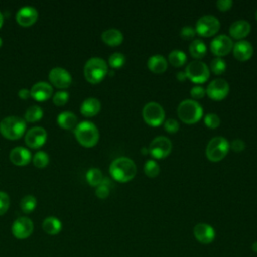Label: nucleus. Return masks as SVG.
Listing matches in <instances>:
<instances>
[{"label": "nucleus", "instance_id": "a211bd4d", "mask_svg": "<svg viewBox=\"0 0 257 257\" xmlns=\"http://www.w3.org/2000/svg\"><path fill=\"white\" fill-rule=\"evenodd\" d=\"M53 92L52 86L44 81L36 82L30 89V96L36 101H45L51 97Z\"/></svg>", "mask_w": 257, "mask_h": 257}, {"label": "nucleus", "instance_id": "c9c22d12", "mask_svg": "<svg viewBox=\"0 0 257 257\" xmlns=\"http://www.w3.org/2000/svg\"><path fill=\"white\" fill-rule=\"evenodd\" d=\"M204 122L205 124L210 127V128H216L220 125V122H221V119L220 117L214 113V112H208L205 114L204 116Z\"/></svg>", "mask_w": 257, "mask_h": 257}, {"label": "nucleus", "instance_id": "39448f33", "mask_svg": "<svg viewBox=\"0 0 257 257\" xmlns=\"http://www.w3.org/2000/svg\"><path fill=\"white\" fill-rule=\"evenodd\" d=\"M83 73L88 82L98 83L107 74V64L102 58L92 57L86 61Z\"/></svg>", "mask_w": 257, "mask_h": 257}, {"label": "nucleus", "instance_id": "58836bf2", "mask_svg": "<svg viewBox=\"0 0 257 257\" xmlns=\"http://www.w3.org/2000/svg\"><path fill=\"white\" fill-rule=\"evenodd\" d=\"M9 205H10L9 196L5 192L0 191V216L4 215L7 212Z\"/></svg>", "mask_w": 257, "mask_h": 257}, {"label": "nucleus", "instance_id": "b1692460", "mask_svg": "<svg viewBox=\"0 0 257 257\" xmlns=\"http://www.w3.org/2000/svg\"><path fill=\"white\" fill-rule=\"evenodd\" d=\"M57 123L64 130L75 128L77 125V116L71 111H62L57 116Z\"/></svg>", "mask_w": 257, "mask_h": 257}, {"label": "nucleus", "instance_id": "a878e982", "mask_svg": "<svg viewBox=\"0 0 257 257\" xmlns=\"http://www.w3.org/2000/svg\"><path fill=\"white\" fill-rule=\"evenodd\" d=\"M42 229L48 235H56L61 231L62 224L58 218L50 216L43 220Z\"/></svg>", "mask_w": 257, "mask_h": 257}, {"label": "nucleus", "instance_id": "09e8293b", "mask_svg": "<svg viewBox=\"0 0 257 257\" xmlns=\"http://www.w3.org/2000/svg\"><path fill=\"white\" fill-rule=\"evenodd\" d=\"M251 248H252V250H253L255 253H257V241H256V242H254V243L252 244Z\"/></svg>", "mask_w": 257, "mask_h": 257}, {"label": "nucleus", "instance_id": "49530a36", "mask_svg": "<svg viewBox=\"0 0 257 257\" xmlns=\"http://www.w3.org/2000/svg\"><path fill=\"white\" fill-rule=\"evenodd\" d=\"M176 76H177L178 80H180V81H184L187 78V75H186L185 71H178Z\"/></svg>", "mask_w": 257, "mask_h": 257}, {"label": "nucleus", "instance_id": "4468645a", "mask_svg": "<svg viewBox=\"0 0 257 257\" xmlns=\"http://www.w3.org/2000/svg\"><path fill=\"white\" fill-rule=\"evenodd\" d=\"M48 78L50 82L57 88H67L72 82L70 73L62 67H54L49 71Z\"/></svg>", "mask_w": 257, "mask_h": 257}, {"label": "nucleus", "instance_id": "aec40b11", "mask_svg": "<svg viewBox=\"0 0 257 257\" xmlns=\"http://www.w3.org/2000/svg\"><path fill=\"white\" fill-rule=\"evenodd\" d=\"M9 159L16 166H25L31 161V154L24 147H15L11 150Z\"/></svg>", "mask_w": 257, "mask_h": 257}, {"label": "nucleus", "instance_id": "4c0bfd02", "mask_svg": "<svg viewBox=\"0 0 257 257\" xmlns=\"http://www.w3.org/2000/svg\"><path fill=\"white\" fill-rule=\"evenodd\" d=\"M68 98H69V94L65 90H60V91H57L56 93H54V95L52 97V101L55 105L62 106L64 104H66V102L68 101Z\"/></svg>", "mask_w": 257, "mask_h": 257}, {"label": "nucleus", "instance_id": "37998d69", "mask_svg": "<svg viewBox=\"0 0 257 257\" xmlns=\"http://www.w3.org/2000/svg\"><path fill=\"white\" fill-rule=\"evenodd\" d=\"M234 152H242L245 149V143L240 139H235L229 145Z\"/></svg>", "mask_w": 257, "mask_h": 257}, {"label": "nucleus", "instance_id": "f704fd0d", "mask_svg": "<svg viewBox=\"0 0 257 257\" xmlns=\"http://www.w3.org/2000/svg\"><path fill=\"white\" fill-rule=\"evenodd\" d=\"M124 62H125V56L120 52H113L108 58V64L112 68H119L124 64Z\"/></svg>", "mask_w": 257, "mask_h": 257}, {"label": "nucleus", "instance_id": "6e6552de", "mask_svg": "<svg viewBox=\"0 0 257 257\" xmlns=\"http://www.w3.org/2000/svg\"><path fill=\"white\" fill-rule=\"evenodd\" d=\"M143 117L148 124L158 126L163 123L165 119V110L160 103L150 101L143 107Z\"/></svg>", "mask_w": 257, "mask_h": 257}, {"label": "nucleus", "instance_id": "473e14b6", "mask_svg": "<svg viewBox=\"0 0 257 257\" xmlns=\"http://www.w3.org/2000/svg\"><path fill=\"white\" fill-rule=\"evenodd\" d=\"M144 171L146 173V175L148 177H151V178H154V177H157L160 173V166L159 164L151 159V160H148L146 163H145V166H144Z\"/></svg>", "mask_w": 257, "mask_h": 257}, {"label": "nucleus", "instance_id": "7ed1b4c3", "mask_svg": "<svg viewBox=\"0 0 257 257\" xmlns=\"http://www.w3.org/2000/svg\"><path fill=\"white\" fill-rule=\"evenodd\" d=\"M26 131V122L19 116H6L0 122V133L8 140H18Z\"/></svg>", "mask_w": 257, "mask_h": 257}, {"label": "nucleus", "instance_id": "cd10ccee", "mask_svg": "<svg viewBox=\"0 0 257 257\" xmlns=\"http://www.w3.org/2000/svg\"><path fill=\"white\" fill-rule=\"evenodd\" d=\"M43 116V110L38 105H31L29 106L24 114V118L28 122H36L40 120Z\"/></svg>", "mask_w": 257, "mask_h": 257}, {"label": "nucleus", "instance_id": "bb28decb", "mask_svg": "<svg viewBox=\"0 0 257 257\" xmlns=\"http://www.w3.org/2000/svg\"><path fill=\"white\" fill-rule=\"evenodd\" d=\"M189 50L193 57L202 58L207 52V46H206V43L202 39L197 38V39L192 40V42L190 43V46H189Z\"/></svg>", "mask_w": 257, "mask_h": 257}, {"label": "nucleus", "instance_id": "4be33fe9", "mask_svg": "<svg viewBox=\"0 0 257 257\" xmlns=\"http://www.w3.org/2000/svg\"><path fill=\"white\" fill-rule=\"evenodd\" d=\"M100 101L95 97H88L84 99L80 105V112L82 115L90 117L96 115L100 110Z\"/></svg>", "mask_w": 257, "mask_h": 257}, {"label": "nucleus", "instance_id": "de8ad7c7", "mask_svg": "<svg viewBox=\"0 0 257 257\" xmlns=\"http://www.w3.org/2000/svg\"><path fill=\"white\" fill-rule=\"evenodd\" d=\"M141 152L144 154V155H147L149 153V148H146V147H143L141 149Z\"/></svg>", "mask_w": 257, "mask_h": 257}, {"label": "nucleus", "instance_id": "f257e3e1", "mask_svg": "<svg viewBox=\"0 0 257 257\" xmlns=\"http://www.w3.org/2000/svg\"><path fill=\"white\" fill-rule=\"evenodd\" d=\"M137 173L135 162L127 157H119L113 160L109 166L110 176L118 182L131 181Z\"/></svg>", "mask_w": 257, "mask_h": 257}, {"label": "nucleus", "instance_id": "f8f14e48", "mask_svg": "<svg viewBox=\"0 0 257 257\" xmlns=\"http://www.w3.org/2000/svg\"><path fill=\"white\" fill-rule=\"evenodd\" d=\"M34 229L33 222L31 219L27 217H19L17 218L11 227L12 234L17 239H26L28 238Z\"/></svg>", "mask_w": 257, "mask_h": 257}, {"label": "nucleus", "instance_id": "72a5a7b5", "mask_svg": "<svg viewBox=\"0 0 257 257\" xmlns=\"http://www.w3.org/2000/svg\"><path fill=\"white\" fill-rule=\"evenodd\" d=\"M210 69L215 74H221L226 70V62L222 57H215L210 62Z\"/></svg>", "mask_w": 257, "mask_h": 257}, {"label": "nucleus", "instance_id": "a18cd8bd", "mask_svg": "<svg viewBox=\"0 0 257 257\" xmlns=\"http://www.w3.org/2000/svg\"><path fill=\"white\" fill-rule=\"evenodd\" d=\"M18 96L21 98V99H27L30 96V90L27 89V88H21L19 91H18Z\"/></svg>", "mask_w": 257, "mask_h": 257}, {"label": "nucleus", "instance_id": "e433bc0d", "mask_svg": "<svg viewBox=\"0 0 257 257\" xmlns=\"http://www.w3.org/2000/svg\"><path fill=\"white\" fill-rule=\"evenodd\" d=\"M109 181L107 179H103L102 182L96 187L95 189V195L99 199H105L109 195V187H108Z\"/></svg>", "mask_w": 257, "mask_h": 257}, {"label": "nucleus", "instance_id": "79ce46f5", "mask_svg": "<svg viewBox=\"0 0 257 257\" xmlns=\"http://www.w3.org/2000/svg\"><path fill=\"white\" fill-rule=\"evenodd\" d=\"M205 88L202 87L201 85H194L191 90H190V93H191V96L195 99H199V98H202L204 95H205Z\"/></svg>", "mask_w": 257, "mask_h": 257}, {"label": "nucleus", "instance_id": "2f4dec72", "mask_svg": "<svg viewBox=\"0 0 257 257\" xmlns=\"http://www.w3.org/2000/svg\"><path fill=\"white\" fill-rule=\"evenodd\" d=\"M32 162H33V165L36 168L43 169V168H45L48 165L49 157H48V155L45 152L39 151V152L34 154V156L32 158Z\"/></svg>", "mask_w": 257, "mask_h": 257}, {"label": "nucleus", "instance_id": "423d86ee", "mask_svg": "<svg viewBox=\"0 0 257 257\" xmlns=\"http://www.w3.org/2000/svg\"><path fill=\"white\" fill-rule=\"evenodd\" d=\"M229 147V143L224 137H215L207 145L206 156L212 162H219L227 155Z\"/></svg>", "mask_w": 257, "mask_h": 257}, {"label": "nucleus", "instance_id": "ddd939ff", "mask_svg": "<svg viewBox=\"0 0 257 257\" xmlns=\"http://www.w3.org/2000/svg\"><path fill=\"white\" fill-rule=\"evenodd\" d=\"M233 44L234 43L232 39L228 35L220 34L213 38V40L210 43V48L215 55L221 57L228 54L231 51V49L233 48Z\"/></svg>", "mask_w": 257, "mask_h": 257}, {"label": "nucleus", "instance_id": "393cba45", "mask_svg": "<svg viewBox=\"0 0 257 257\" xmlns=\"http://www.w3.org/2000/svg\"><path fill=\"white\" fill-rule=\"evenodd\" d=\"M168 63L162 54H154L148 59V67L156 73H162L167 69Z\"/></svg>", "mask_w": 257, "mask_h": 257}, {"label": "nucleus", "instance_id": "9d476101", "mask_svg": "<svg viewBox=\"0 0 257 257\" xmlns=\"http://www.w3.org/2000/svg\"><path fill=\"white\" fill-rule=\"evenodd\" d=\"M172 148V142L168 138L158 136L151 142L149 146V153L156 159H163L171 153Z\"/></svg>", "mask_w": 257, "mask_h": 257}, {"label": "nucleus", "instance_id": "c85d7f7f", "mask_svg": "<svg viewBox=\"0 0 257 257\" xmlns=\"http://www.w3.org/2000/svg\"><path fill=\"white\" fill-rule=\"evenodd\" d=\"M86 181L87 183L92 186V187H97L103 180V176L102 173L99 169L97 168H90L87 172H86Z\"/></svg>", "mask_w": 257, "mask_h": 257}, {"label": "nucleus", "instance_id": "ea45409f", "mask_svg": "<svg viewBox=\"0 0 257 257\" xmlns=\"http://www.w3.org/2000/svg\"><path fill=\"white\" fill-rule=\"evenodd\" d=\"M195 34H196V30L192 26H189V25H186V26L182 27V29L180 31L181 37L186 39V40H190V39L194 38Z\"/></svg>", "mask_w": 257, "mask_h": 257}, {"label": "nucleus", "instance_id": "8fccbe9b", "mask_svg": "<svg viewBox=\"0 0 257 257\" xmlns=\"http://www.w3.org/2000/svg\"><path fill=\"white\" fill-rule=\"evenodd\" d=\"M2 24H3V14H2V12L0 11V28L2 27Z\"/></svg>", "mask_w": 257, "mask_h": 257}, {"label": "nucleus", "instance_id": "c756f323", "mask_svg": "<svg viewBox=\"0 0 257 257\" xmlns=\"http://www.w3.org/2000/svg\"><path fill=\"white\" fill-rule=\"evenodd\" d=\"M36 206H37L36 198L32 195H27V196L23 197L20 201V208H21L22 212H24L25 214H29V213L33 212L35 210Z\"/></svg>", "mask_w": 257, "mask_h": 257}, {"label": "nucleus", "instance_id": "f3484780", "mask_svg": "<svg viewBox=\"0 0 257 257\" xmlns=\"http://www.w3.org/2000/svg\"><path fill=\"white\" fill-rule=\"evenodd\" d=\"M38 17L37 10L32 6H23L16 13V21L20 26L29 27L33 25Z\"/></svg>", "mask_w": 257, "mask_h": 257}, {"label": "nucleus", "instance_id": "412c9836", "mask_svg": "<svg viewBox=\"0 0 257 257\" xmlns=\"http://www.w3.org/2000/svg\"><path fill=\"white\" fill-rule=\"evenodd\" d=\"M251 30V25L247 20H236L229 27V33L233 38L242 39L249 34Z\"/></svg>", "mask_w": 257, "mask_h": 257}, {"label": "nucleus", "instance_id": "603ef678", "mask_svg": "<svg viewBox=\"0 0 257 257\" xmlns=\"http://www.w3.org/2000/svg\"><path fill=\"white\" fill-rule=\"evenodd\" d=\"M255 17H256V19H257V10H256V13H255Z\"/></svg>", "mask_w": 257, "mask_h": 257}, {"label": "nucleus", "instance_id": "9b49d317", "mask_svg": "<svg viewBox=\"0 0 257 257\" xmlns=\"http://www.w3.org/2000/svg\"><path fill=\"white\" fill-rule=\"evenodd\" d=\"M229 83L223 78L213 79L206 88V93L208 96L215 100H221L227 96L229 93Z\"/></svg>", "mask_w": 257, "mask_h": 257}, {"label": "nucleus", "instance_id": "a19ab883", "mask_svg": "<svg viewBox=\"0 0 257 257\" xmlns=\"http://www.w3.org/2000/svg\"><path fill=\"white\" fill-rule=\"evenodd\" d=\"M164 126H165V130L168 133L173 134V133H176L179 130V122L175 118H168L165 121Z\"/></svg>", "mask_w": 257, "mask_h": 257}, {"label": "nucleus", "instance_id": "dca6fc26", "mask_svg": "<svg viewBox=\"0 0 257 257\" xmlns=\"http://www.w3.org/2000/svg\"><path fill=\"white\" fill-rule=\"evenodd\" d=\"M193 233L196 240L204 245H208L212 243L216 236L215 229L207 223H198L194 227Z\"/></svg>", "mask_w": 257, "mask_h": 257}, {"label": "nucleus", "instance_id": "6ab92c4d", "mask_svg": "<svg viewBox=\"0 0 257 257\" xmlns=\"http://www.w3.org/2000/svg\"><path fill=\"white\" fill-rule=\"evenodd\" d=\"M232 49L234 56L240 61L248 60L253 54V46L247 40H238L233 44Z\"/></svg>", "mask_w": 257, "mask_h": 257}, {"label": "nucleus", "instance_id": "2eb2a0df", "mask_svg": "<svg viewBox=\"0 0 257 257\" xmlns=\"http://www.w3.org/2000/svg\"><path fill=\"white\" fill-rule=\"evenodd\" d=\"M47 139L46 131L41 126H34L30 128L24 137L25 144L32 149H38L42 147Z\"/></svg>", "mask_w": 257, "mask_h": 257}, {"label": "nucleus", "instance_id": "0eeeda50", "mask_svg": "<svg viewBox=\"0 0 257 257\" xmlns=\"http://www.w3.org/2000/svg\"><path fill=\"white\" fill-rule=\"evenodd\" d=\"M187 77L195 83H203L208 80L210 76V69L208 65L201 60H193L189 62L185 69Z\"/></svg>", "mask_w": 257, "mask_h": 257}, {"label": "nucleus", "instance_id": "3c124183", "mask_svg": "<svg viewBox=\"0 0 257 257\" xmlns=\"http://www.w3.org/2000/svg\"><path fill=\"white\" fill-rule=\"evenodd\" d=\"M1 46H2V38L0 37V47H1Z\"/></svg>", "mask_w": 257, "mask_h": 257}, {"label": "nucleus", "instance_id": "20e7f679", "mask_svg": "<svg viewBox=\"0 0 257 257\" xmlns=\"http://www.w3.org/2000/svg\"><path fill=\"white\" fill-rule=\"evenodd\" d=\"M178 116L186 123H195L203 116V108L195 99H184L178 105Z\"/></svg>", "mask_w": 257, "mask_h": 257}, {"label": "nucleus", "instance_id": "f03ea898", "mask_svg": "<svg viewBox=\"0 0 257 257\" xmlns=\"http://www.w3.org/2000/svg\"><path fill=\"white\" fill-rule=\"evenodd\" d=\"M74 136L77 142L85 148H91L95 146L99 139V133L96 125L93 122L87 120L77 123L74 128Z\"/></svg>", "mask_w": 257, "mask_h": 257}, {"label": "nucleus", "instance_id": "1a4fd4ad", "mask_svg": "<svg viewBox=\"0 0 257 257\" xmlns=\"http://www.w3.org/2000/svg\"><path fill=\"white\" fill-rule=\"evenodd\" d=\"M219 28H220L219 20L215 16L207 14V15L201 16L197 20L195 30L198 34L209 37L214 35L216 32H218Z\"/></svg>", "mask_w": 257, "mask_h": 257}, {"label": "nucleus", "instance_id": "7c9ffc66", "mask_svg": "<svg viewBox=\"0 0 257 257\" xmlns=\"http://www.w3.org/2000/svg\"><path fill=\"white\" fill-rule=\"evenodd\" d=\"M169 61L171 64H173L174 66H181L183 65L186 60H187V56L186 53L180 49H174L169 53Z\"/></svg>", "mask_w": 257, "mask_h": 257}, {"label": "nucleus", "instance_id": "c03bdc74", "mask_svg": "<svg viewBox=\"0 0 257 257\" xmlns=\"http://www.w3.org/2000/svg\"><path fill=\"white\" fill-rule=\"evenodd\" d=\"M216 5H217L219 10L226 11V10H229L232 7L233 1L232 0H218L216 2Z\"/></svg>", "mask_w": 257, "mask_h": 257}, {"label": "nucleus", "instance_id": "5701e85b", "mask_svg": "<svg viewBox=\"0 0 257 257\" xmlns=\"http://www.w3.org/2000/svg\"><path fill=\"white\" fill-rule=\"evenodd\" d=\"M101 39L104 43L110 46H116L122 42L123 35L118 29L109 28L101 33Z\"/></svg>", "mask_w": 257, "mask_h": 257}]
</instances>
